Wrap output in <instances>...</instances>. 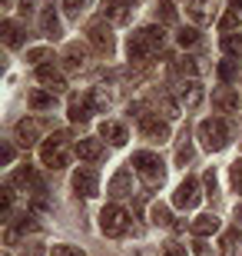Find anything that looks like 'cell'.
<instances>
[{
    "label": "cell",
    "instance_id": "cell-46",
    "mask_svg": "<svg viewBox=\"0 0 242 256\" xmlns=\"http://www.w3.org/2000/svg\"><path fill=\"white\" fill-rule=\"evenodd\" d=\"M23 256H43V250H40V246H30V250H27Z\"/></svg>",
    "mask_w": 242,
    "mask_h": 256
},
{
    "label": "cell",
    "instance_id": "cell-23",
    "mask_svg": "<svg viewBox=\"0 0 242 256\" xmlns=\"http://www.w3.org/2000/svg\"><path fill=\"white\" fill-rule=\"evenodd\" d=\"M100 136H103V140H110L113 146H123V143H126V126L113 124V120H103V124H100Z\"/></svg>",
    "mask_w": 242,
    "mask_h": 256
},
{
    "label": "cell",
    "instance_id": "cell-35",
    "mask_svg": "<svg viewBox=\"0 0 242 256\" xmlns=\"http://www.w3.org/2000/svg\"><path fill=\"white\" fill-rule=\"evenodd\" d=\"M199 44V30L196 27H183L179 30V47H196Z\"/></svg>",
    "mask_w": 242,
    "mask_h": 256
},
{
    "label": "cell",
    "instance_id": "cell-20",
    "mask_svg": "<svg viewBox=\"0 0 242 256\" xmlns=\"http://www.w3.org/2000/svg\"><path fill=\"white\" fill-rule=\"evenodd\" d=\"M110 196H116V200H123V196H130L133 193V176H130V170H120L116 176L110 180Z\"/></svg>",
    "mask_w": 242,
    "mask_h": 256
},
{
    "label": "cell",
    "instance_id": "cell-18",
    "mask_svg": "<svg viewBox=\"0 0 242 256\" xmlns=\"http://www.w3.org/2000/svg\"><path fill=\"white\" fill-rule=\"evenodd\" d=\"M189 226H193L196 236L206 240V236H213V233H219V226H223V223H219V216H213V213H203V216H196Z\"/></svg>",
    "mask_w": 242,
    "mask_h": 256
},
{
    "label": "cell",
    "instance_id": "cell-41",
    "mask_svg": "<svg viewBox=\"0 0 242 256\" xmlns=\"http://www.w3.org/2000/svg\"><path fill=\"white\" fill-rule=\"evenodd\" d=\"M53 256H83L76 246H53Z\"/></svg>",
    "mask_w": 242,
    "mask_h": 256
},
{
    "label": "cell",
    "instance_id": "cell-44",
    "mask_svg": "<svg viewBox=\"0 0 242 256\" xmlns=\"http://www.w3.org/2000/svg\"><path fill=\"white\" fill-rule=\"evenodd\" d=\"M0 160H3V163L13 160V146H10V143H3V150H0Z\"/></svg>",
    "mask_w": 242,
    "mask_h": 256
},
{
    "label": "cell",
    "instance_id": "cell-28",
    "mask_svg": "<svg viewBox=\"0 0 242 256\" xmlns=\"http://www.w3.org/2000/svg\"><path fill=\"white\" fill-rule=\"evenodd\" d=\"M83 64H86V54L80 47H70V50H66V57H63V66H66V70H83Z\"/></svg>",
    "mask_w": 242,
    "mask_h": 256
},
{
    "label": "cell",
    "instance_id": "cell-31",
    "mask_svg": "<svg viewBox=\"0 0 242 256\" xmlns=\"http://www.w3.org/2000/svg\"><path fill=\"white\" fill-rule=\"evenodd\" d=\"M156 17L163 20V24H176V7H173L169 0H159L156 4Z\"/></svg>",
    "mask_w": 242,
    "mask_h": 256
},
{
    "label": "cell",
    "instance_id": "cell-40",
    "mask_svg": "<svg viewBox=\"0 0 242 256\" xmlns=\"http://www.w3.org/2000/svg\"><path fill=\"white\" fill-rule=\"evenodd\" d=\"M203 183H206V190H209V196H213V193H216V186H219V180H216V170H206Z\"/></svg>",
    "mask_w": 242,
    "mask_h": 256
},
{
    "label": "cell",
    "instance_id": "cell-37",
    "mask_svg": "<svg viewBox=\"0 0 242 256\" xmlns=\"http://www.w3.org/2000/svg\"><path fill=\"white\" fill-rule=\"evenodd\" d=\"M189 160H193V143H189V136H183V143H179V150H176V163L183 166Z\"/></svg>",
    "mask_w": 242,
    "mask_h": 256
},
{
    "label": "cell",
    "instance_id": "cell-32",
    "mask_svg": "<svg viewBox=\"0 0 242 256\" xmlns=\"http://www.w3.org/2000/svg\"><path fill=\"white\" fill-rule=\"evenodd\" d=\"M156 110H163V116H166V120H176V116H179V104H173L169 96H159V100H156Z\"/></svg>",
    "mask_w": 242,
    "mask_h": 256
},
{
    "label": "cell",
    "instance_id": "cell-11",
    "mask_svg": "<svg viewBox=\"0 0 242 256\" xmlns=\"http://www.w3.org/2000/svg\"><path fill=\"white\" fill-rule=\"evenodd\" d=\"M86 34H90V44H93V47H100L103 54H110V50H113V34H110V24H103V20H93V24L86 27Z\"/></svg>",
    "mask_w": 242,
    "mask_h": 256
},
{
    "label": "cell",
    "instance_id": "cell-42",
    "mask_svg": "<svg viewBox=\"0 0 242 256\" xmlns=\"http://www.w3.org/2000/svg\"><path fill=\"white\" fill-rule=\"evenodd\" d=\"M60 4H63V7L70 10V14H80V7H83L86 0H60Z\"/></svg>",
    "mask_w": 242,
    "mask_h": 256
},
{
    "label": "cell",
    "instance_id": "cell-15",
    "mask_svg": "<svg viewBox=\"0 0 242 256\" xmlns=\"http://www.w3.org/2000/svg\"><path fill=\"white\" fill-rule=\"evenodd\" d=\"M213 104L223 110V114H236L239 110V94H236L233 86H216L213 90Z\"/></svg>",
    "mask_w": 242,
    "mask_h": 256
},
{
    "label": "cell",
    "instance_id": "cell-34",
    "mask_svg": "<svg viewBox=\"0 0 242 256\" xmlns=\"http://www.w3.org/2000/svg\"><path fill=\"white\" fill-rule=\"evenodd\" d=\"M149 216H153L156 226H169V210L163 206V203H153V206H149Z\"/></svg>",
    "mask_w": 242,
    "mask_h": 256
},
{
    "label": "cell",
    "instance_id": "cell-16",
    "mask_svg": "<svg viewBox=\"0 0 242 256\" xmlns=\"http://www.w3.org/2000/svg\"><path fill=\"white\" fill-rule=\"evenodd\" d=\"M73 150H76V156H80V160H90V163L103 160V143L93 140V136H86V140H76V143H73Z\"/></svg>",
    "mask_w": 242,
    "mask_h": 256
},
{
    "label": "cell",
    "instance_id": "cell-6",
    "mask_svg": "<svg viewBox=\"0 0 242 256\" xmlns=\"http://www.w3.org/2000/svg\"><path fill=\"white\" fill-rule=\"evenodd\" d=\"M199 180H193V176H186V180L176 186V193H173V203H176L179 210H193L196 203H199Z\"/></svg>",
    "mask_w": 242,
    "mask_h": 256
},
{
    "label": "cell",
    "instance_id": "cell-47",
    "mask_svg": "<svg viewBox=\"0 0 242 256\" xmlns=\"http://www.w3.org/2000/svg\"><path fill=\"white\" fill-rule=\"evenodd\" d=\"M233 4V10H242V0H229Z\"/></svg>",
    "mask_w": 242,
    "mask_h": 256
},
{
    "label": "cell",
    "instance_id": "cell-5",
    "mask_svg": "<svg viewBox=\"0 0 242 256\" xmlns=\"http://www.w3.org/2000/svg\"><path fill=\"white\" fill-rule=\"evenodd\" d=\"M100 230L106 233V236H123V233L130 230V213H126L123 206H116V203L106 206L100 213Z\"/></svg>",
    "mask_w": 242,
    "mask_h": 256
},
{
    "label": "cell",
    "instance_id": "cell-2",
    "mask_svg": "<svg viewBox=\"0 0 242 256\" xmlns=\"http://www.w3.org/2000/svg\"><path fill=\"white\" fill-rule=\"evenodd\" d=\"M196 133H199V140H203L206 150H226V143L233 140L229 124H226V120H219V116H209V120H203Z\"/></svg>",
    "mask_w": 242,
    "mask_h": 256
},
{
    "label": "cell",
    "instance_id": "cell-50",
    "mask_svg": "<svg viewBox=\"0 0 242 256\" xmlns=\"http://www.w3.org/2000/svg\"><path fill=\"white\" fill-rule=\"evenodd\" d=\"M3 256H10V253H3Z\"/></svg>",
    "mask_w": 242,
    "mask_h": 256
},
{
    "label": "cell",
    "instance_id": "cell-30",
    "mask_svg": "<svg viewBox=\"0 0 242 256\" xmlns=\"http://www.w3.org/2000/svg\"><path fill=\"white\" fill-rule=\"evenodd\" d=\"M27 60L33 66H43L47 60H53V50H50V47H33V50H27Z\"/></svg>",
    "mask_w": 242,
    "mask_h": 256
},
{
    "label": "cell",
    "instance_id": "cell-26",
    "mask_svg": "<svg viewBox=\"0 0 242 256\" xmlns=\"http://www.w3.org/2000/svg\"><path fill=\"white\" fill-rule=\"evenodd\" d=\"M173 74H176V76H196V74H199V64H196L193 57L173 60Z\"/></svg>",
    "mask_w": 242,
    "mask_h": 256
},
{
    "label": "cell",
    "instance_id": "cell-49",
    "mask_svg": "<svg viewBox=\"0 0 242 256\" xmlns=\"http://www.w3.org/2000/svg\"><path fill=\"white\" fill-rule=\"evenodd\" d=\"M126 4H140V0H126Z\"/></svg>",
    "mask_w": 242,
    "mask_h": 256
},
{
    "label": "cell",
    "instance_id": "cell-14",
    "mask_svg": "<svg viewBox=\"0 0 242 256\" xmlns=\"http://www.w3.org/2000/svg\"><path fill=\"white\" fill-rule=\"evenodd\" d=\"M37 80H40L43 86H47L50 94H63V90H66V80H63V74H60V70H53L50 64L37 66Z\"/></svg>",
    "mask_w": 242,
    "mask_h": 256
},
{
    "label": "cell",
    "instance_id": "cell-1",
    "mask_svg": "<svg viewBox=\"0 0 242 256\" xmlns=\"http://www.w3.org/2000/svg\"><path fill=\"white\" fill-rule=\"evenodd\" d=\"M163 44H166V34H163V27H143V30H136V34L130 37V44H126V54H130L133 64H143L146 57L159 54V50H163Z\"/></svg>",
    "mask_w": 242,
    "mask_h": 256
},
{
    "label": "cell",
    "instance_id": "cell-17",
    "mask_svg": "<svg viewBox=\"0 0 242 256\" xmlns=\"http://www.w3.org/2000/svg\"><path fill=\"white\" fill-rule=\"evenodd\" d=\"M189 17L196 24H209L216 17V0H189Z\"/></svg>",
    "mask_w": 242,
    "mask_h": 256
},
{
    "label": "cell",
    "instance_id": "cell-27",
    "mask_svg": "<svg viewBox=\"0 0 242 256\" xmlns=\"http://www.w3.org/2000/svg\"><path fill=\"white\" fill-rule=\"evenodd\" d=\"M53 96L56 94H50V90H33V94H30V106H33V110H50V106H53Z\"/></svg>",
    "mask_w": 242,
    "mask_h": 256
},
{
    "label": "cell",
    "instance_id": "cell-21",
    "mask_svg": "<svg viewBox=\"0 0 242 256\" xmlns=\"http://www.w3.org/2000/svg\"><path fill=\"white\" fill-rule=\"evenodd\" d=\"M103 17H110L113 24H126L130 20V4L126 0H106L103 4Z\"/></svg>",
    "mask_w": 242,
    "mask_h": 256
},
{
    "label": "cell",
    "instance_id": "cell-24",
    "mask_svg": "<svg viewBox=\"0 0 242 256\" xmlns=\"http://www.w3.org/2000/svg\"><path fill=\"white\" fill-rule=\"evenodd\" d=\"M219 246H223L226 256H242V233L239 230H226L223 240H219Z\"/></svg>",
    "mask_w": 242,
    "mask_h": 256
},
{
    "label": "cell",
    "instance_id": "cell-29",
    "mask_svg": "<svg viewBox=\"0 0 242 256\" xmlns=\"http://www.w3.org/2000/svg\"><path fill=\"white\" fill-rule=\"evenodd\" d=\"M90 96H93V104H96V114H103V110L113 104V94L106 90V86H93V94H90Z\"/></svg>",
    "mask_w": 242,
    "mask_h": 256
},
{
    "label": "cell",
    "instance_id": "cell-4",
    "mask_svg": "<svg viewBox=\"0 0 242 256\" xmlns=\"http://www.w3.org/2000/svg\"><path fill=\"white\" fill-rule=\"evenodd\" d=\"M130 166H136V173H140V180L146 183V186H159L163 183V176H166V166H163V160H159L156 153H133V163Z\"/></svg>",
    "mask_w": 242,
    "mask_h": 256
},
{
    "label": "cell",
    "instance_id": "cell-22",
    "mask_svg": "<svg viewBox=\"0 0 242 256\" xmlns=\"http://www.w3.org/2000/svg\"><path fill=\"white\" fill-rule=\"evenodd\" d=\"M33 230H40V226H37V220H33V216H20V223L7 226V246H13L20 236H27V233H33Z\"/></svg>",
    "mask_w": 242,
    "mask_h": 256
},
{
    "label": "cell",
    "instance_id": "cell-12",
    "mask_svg": "<svg viewBox=\"0 0 242 256\" xmlns=\"http://www.w3.org/2000/svg\"><path fill=\"white\" fill-rule=\"evenodd\" d=\"M40 133H43V124H40L37 116H27V120H20V124H17L20 146H33V143L40 140Z\"/></svg>",
    "mask_w": 242,
    "mask_h": 256
},
{
    "label": "cell",
    "instance_id": "cell-7",
    "mask_svg": "<svg viewBox=\"0 0 242 256\" xmlns=\"http://www.w3.org/2000/svg\"><path fill=\"white\" fill-rule=\"evenodd\" d=\"M140 133H143V140L149 143H166L169 140V124L166 120H159V116H143L140 120Z\"/></svg>",
    "mask_w": 242,
    "mask_h": 256
},
{
    "label": "cell",
    "instance_id": "cell-36",
    "mask_svg": "<svg viewBox=\"0 0 242 256\" xmlns=\"http://www.w3.org/2000/svg\"><path fill=\"white\" fill-rule=\"evenodd\" d=\"M219 76H223L226 84L236 80V76H239V64H236V60H223V64H219Z\"/></svg>",
    "mask_w": 242,
    "mask_h": 256
},
{
    "label": "cell",
    "instance_id": "cell-19",
    "mask_svg": "<svg viewBox=\"0 0 242 256\" xmlns=\"http://www.w3.org/2000/svg\"><path fill=\"white\" fill-rule=\"evenodd\" d=\"M40 34L50 40H56L60 34H63V27H60V17L53 14V7H43V14H40Z\"/></svg>",
    "mask_w": 242,
    "mask_h": 256
},
{
    "label": "cell",
    "instance_id": "cell-38",
    "mask_svg": "<svg viewBox=\"0 0 242 256\" xmlns=\"http://www.w3.org/2000/svg\"><path fill=\"white\" fill-rule=\"evenodd\" d=\"M229 180H233V190L242 193V160H236L233 166H229Z\"/></svg>",
    "mask_w": 242,
    "mask_h": 256
},
{
    "label": "cell",
    "instance_id": "cell-8",
    "mask_svg": "<svg viewBox=\"0 0 242 256\" xmlns=\"http://www.w3.org/2000/svg\"><path fill=\"white\" fill-rule=\"evenodd\" d=\"M73 190H76V196H83V200H93L96 193H100V180H96V173L93 170H76L73 173Z\"/></svg>",
    "mask_w": 242,
    "mask_h": 256
},
{
    "label": "cell",
    "instance_id": "cell-33",
    "mask_svg": "<svg viewBox=\"0 0 242 256\" xmlns=\"http://www.w3.org/2000/svg\"><path fill=\"white\" fill-rule=\"evenodd\" d=\"M223 50H226V54H239V57H242V34H226V37H223Z\"/></svg>",
    "mask_w": 242,
    "mask_h": 256
},
{
    "label": "cell",
    "instance_id": "cell-10",
    "mask_svg": "<svg viewBox=\"0 0 242 256\" xmlns=\"http://www.w3.org/2000/svg\"><path fill=\"white\" fill-rule=\"evenodd\" d=\"M10 186H23V190H30V196L43 193V180H40V173L33 170V166L17 170V173H13V180H10Z\"/></svg>",
    "mask_w": 242,
    "mask_h": 256
},
{
    "label": "cell",
    "instance_id": "cell-48",
    "mask_svg": "<svg viewBox=\"0 0 242 256\" xmlns=\"http://www.w3.org/2000/svg\"><path fill=\"white\" fill-rule=\"evenodd\" d=\"M236 220H239V223H242V206H239V210H236Z\"/></svg>",
    "mask_w": 242,
    "mask_h": 256
},
{
    "label": "cell",
    "instance_id": "cell-45",
    "mask_svg": "<svg viewBox=\"0 0 242 256\" xmlns=\"http://www.w3.org/2000/svg\"><path fill=\"white\" fill-rule=\"evenodd\" d=\"M193 250H196V256H206V253H209V246L203 243V236H199V240L193 243Z\"/></svg>",
    "mask_w": 242,
    "mask_h": 256
},
{
    "label": "cell",
    "instance_id": "cell-9",
    "mask_svg": "<svg viewBox=\"0 0 242 256\" xmlns=\"http://www.w3.org/2000/svg\"><path fill=\"white\" fill-rule=\"evenodd\" d=\"M93 114H96V104H93V96H90V94L70 96V120H73V124H86Z\"/></svg>",
    "mask_w": 242,
    "mask_h": 256
},
{
    "label": "cell",
    "instance_id": "cell-13",
    "mask_svg": "<svg viewBox=\"0 0 242 256\" xmlns=\"http://www.w3.org/2000/svg\"><path fill=\"white\" fill-rule=\"evenodd\" d=\"M203 84H199V80H193V76H189L186 84L179 86V104L186 106V110H196V106L203 104Z\"/></svg>",
    "mask_w": 242,
    "mask_h": 256
},
{
    "label": "cell",
    "instance_id": "cell-43",
    "mask_svg": "<svg viewBox=\"0 0 242 256\" xmlns=\"http://www.w3.org/2000/svg\"><path fill=\"white\" fill-rule=\"evenodd\" d=\"M163 256H186V246H176V243H169Z\"/></svg>",
    "mask_w": 242,
    "mask_h": 256
},
{
    "label": "cell",
    "instance_id": "cell-39",
    "mask_svg": "<svg viewBox=\"0 0 242 256\" xmlns=\"http://www.w3.org/2000/svg\"><path fill=\"white\" fill-rule=\"evenodd\" d=\"M236 24H239V10H229V14H226V17L219 20V27H223L226 34H233V30H236Z\"/></svg>",
    "mask_w": 242,
    "mask_h": 256
},
{
    "label": "cell",
    "instance_id": "cell-3",
    "mask_svg": "<svg viewBox=\"0 0 242 256\" xmlns=\"http://www.w3.org/2000/svg\"><path fill=\"white\" fill-rule=\"evenodd\" d=\"M40 160H43V166H50V170L66 166V160H70V136H66V133H53V136L40 146Z\"/></svg>",
    "mask_w": 242,
    "mask_h": 256
},
{
    "label": "cell",
    "instance_id": "cell-25",
    "mask_svg": "<svg viewBox=\"0 0 242 256\" xmlns=\"http://www.w3.org/2000/svg\"><path fill=\"white\" fill-rule=\"evenodd\" d=\"M0 34H3V44H7V47H20V44H23V30H20L13 20H3V24H0Z\"/></svg>",
    "mask_w": 242,
    "mask_h": 256
}]
</instances>
